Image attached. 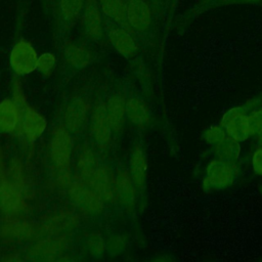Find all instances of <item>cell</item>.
<instances>
[{"instance_id": "obj_1", "label": "cell", "mask_w": 262, "mask_h": 262, "mask_svg": "<svg viewBox=\"0 0 262 262\" xmlns=\"http://www.w3.org/2000/svg\"><path fill=\"white\" fill-rule=\"evenodd\" d=\"M73 135L62 124L54 126L49 133L47 154L55 173L72 171L71 167L75 157Z\"/></svg>"}, {"instance_id": "obj_2", "label": "cell", "mask_w": 262, "mask_h": 262, "mask_svg": "<svg viewBox=\"0 0 262 262\" xmlns=\"http://www.w3.org/2000/svg\"><path fill=\"white\" fill-rule=\"evenodd\" d=\"M239 172L238 161H226L215 157L205 167L202 188L207 192L226 189L233 185Z\"/></svg>"}, {"instance_id": "obj_3", "label": "cell", "mask_w": 262, "mask_h": 262, "mask_svg": "<svg viewBox=\"0 0 262 262\" xmlns=\"http://www.w3.org/2000/svg\"><path fill=\"white\" fill-rule=\"evenodd\" d=\"M67 192L72 203L82 212L92 216L103 213L105 206L103 199L77 175L68 186Z\"/></svg>"}, {"instance_id": "obj_4", "label": "cell", "mask_w": 262, "mask_h": 262, "mask_svg": "<svg viewBox=\"0 0 262 262\" xmlns=\"http://www.w3.org/2000/svg\"><path fill=\"white\" fill-rule=\"evenodd\" d=\"M4 164L0 159V211L13 216L24 212L29 204L23 194V187L6 176Z\"/></svg>"}, {"instance_id": "obj_5", "label": "cell", "mask_w": 262, "mask_h": 262, "mask_svg": "<svg viewBox=\"0 0 262 262\" xmlns=\"http://www.w3.org/2000/svg\"><path fill=\"white\" fill-rule=\"evenodd\" d=\"M39 54L32 43L26 39H18L11 47L8 56L9 67L15 77H25L37 70Z\"/></svg>"}, {"instance_id": "obj_6", "label": "cell", "mask_w": 262, "mask_h": 262, "mask_svg": "<svg viewBox=\"0 0 262 262\" xmlns=\"http://www.w3.org/2000/svg\"><path fill=\"white\" fill-rule=\"evenodd\" d=\"M92 106L84 96L72 97L62 110V125L74 135L81 134L89 123Z\"/></svg>"}, {"instance_id": "obj_7", "label": "cell", "mask_w": 262, "mask_h": 262, "mask_svg": "<svg viewBox=\"0 0 262 262\" xmlns=\"http://www.w3.org/2000/svg\"><path fill=\"white\" fill-rule=\"evenodd\" d=\"M88 132L93 145L97 149L106 150L111 147L114 133L106 118L104 101H99L92 106L88 123Z\"/></svg>"}, {"instance_id": "obj_8", "label": "cell", "mask_w": 262, "mask_h": 262, "mask_svg": "<svg viewBox=\"0 0 262 262\" xmlns=\"http://www.w3.org/2000/svg\"><path fill=\"white\" fill-rule=\"evenodd\" d=\"M83 181L93 188L103 199L105 204L117 203L116 173L108 165L100 164Z\"/></svg>"}, {"instance_id": "obj_9", "label": "cell", "mask_w": 262, "mask_h": 262, "mask_svg": "<svg viewBox=\"0 0 262 262\" xmlns=\"http://www.w3.org/2000/svg\"><path fill=\"white\" fill-rule=\"evenodd\" d=\"M103 13L98 0H86L80 16V28L84 37L92 42L101 40L104 34Z\"/></svg>"}, {"instance_id": "obj_10", "label": "cell", "mask_w": 262, "mask_h": 262, "mask_svg": "<svg viewBox=\"0 0 262 262\" xmlns=\"http://www.w3.org/2000/svg\"><path fill=\"white\" fill-rule=\"evenodd\" d=\"M248 110L244 105H236L226 110L220 120V125L227 136L245 142L251 138L248 125Z\"/></svg>"}, {"instance_id": "obj_11", "label": "cell", "mask_w": 262, "mask_h": 262, "mask_svg": "<svg viewBox=\"0 0 262 262\" xmlns=\"http://www.w3.org/2000/svg\"><path fill=\"white\" fill-rule=\"evenodd\" d=\"M48 120L37 108L27 105L21 110V118L18 131L24 139L34 143L46 132Z\"/></svg>"}, {"instance_id": "obj_12", "label": "cell", "mask_w": 262, "mask_h": 262, "mask_svg": "<svg viewBox=\"0 0 262 262\" xmlns=\"http://www.w3.org/2000/svg\"><path fill=\"white\" fill-rule=\"evenodd\" d=\"M127 21L129 28L137 33L149 31L152 23V12L149 0H126Z\"/></svg>"}, {"instance_id": "obj_13", "label": "cell", "mask_w": 262, "mask_h": 262, "mask_svg": "<svg viewBox=\"0 0 262 262\" xmlns=\"http://www.w3.org/2000/svg\"><path fill=\"white\" fill-rule=\"evenodd\" d=\"M127 98L121 93H114L104 101L108 124L114 135H121L127 125Z\"/></svg>"}, {"instance_id": "obj_14", "label": "cell", "mask_w": 262, "mask_h": 262, "mask_svg": "<svg viewBox=\"0 0 262 262\" xmlns=\"http://www.w3.org/2000/svg\"><path fill=\"white\" fill-rule=\"evenodd\" d=\"M128 172L136 188L142 191L147 181L148 164L145 150L140 143H134L131 146L128 159Z\"/></svg>"}, {"instance_id": "obj_15", "label": "cell", "mask_w": 262, "mask_h": 262, "mask_svg": "<svg viewBox=\"0 0 262 262\" xmlns=\"http://www.w3.org/2000/svg\"><path fill=\"white\" fill-rule=\"evenodd\" d=\"M106 37L113 48L122 56L131 58L137 54L138 44L129 28L114 26L106 31Z\"/></svg>"}, {"instance_id": "obj_16", "label": "cell", "mask_w": 262, "mask_h": 262, "mask_svg": "<svg viewBox=\"0 0 262 262\" xmlns=\"http://www.w3.org/2000/svg\"><path fill=\"white\" fill-rule=\"evenodd\" d=\"M116 193L117 203L126 210H131L136 204L137 191L128 169L118 168L116 171Z\"/></svg>"}, {"instance_id": "obj_17", "label": "cell", "mask_w": 262, "mask_h": 262, "mask_svg": "<svg viewBox=\"0 0 262 262\" xmlns=\"http://www.w3.org/2000/svg\"><path fill=\"white\" fill-rule=\"evenodd\" d=\"M63 58L66 62L77 70L89 67L95 59V52L84 43L69 41L63 47Z\"/></svg>"}, {"instance_id": "obj_18", "label": "cell", "mask_w": 262, "mask_h": 262, "mask_svg": "<svg viewBox=\"0 0 262 262\" xmlns=\"http://www.w3.org/2000/svg\"><path fill=\"white\" fill-rule=\"evenodd\" d=\"M127 120L138 130H145L151 123V115L145 100L137 95H132L126 101Z\"/></svg>"}, {"instance_id": "obj_19", "label": "cell", "mask_w": 262, "mask_h": 262, "mask_svg": "<svg viewBox=\"0 0 262 262\" xmlns=\"http://www.w3.org/2000/svg\"><path fill=\"white\" fill-rule=\"evenodd\" d=\"M94 145L83 143L75 154V169L76 175L80 179H85L89 176L100 164L99 156Z\"/></svg>"}, {"instance_id": "obj_20", "label": "cell", "mask_w": 262, "mask_h": 262, "mask_svg": "<svg viewBox=\"0 0 262 262\" xmlns=\"http://www.w3.org/2000/svg\"><path fill=\"white\" fill-rule=\"evenodd\" d=\"M21 108L10 98L0 100V133L11 135L19 129Z\"/></svg>"}, {"instance_id": "obj_21", "label": "cell", "mask_w": 262, "mask_h": 262, "mask_svg": "<svg viewBox=\"0 0 262 262\" xmlns=\"http://www.w3.org/2000/svg\"><path fill=\"white\" fill-rule=\"evenodd\" d=\"M36 229V227L27 221L10 219L3 223L1 227V235L3 238L11 241L29 239L35 233Z\"/></svg>"}, {"instance_id": "obj_22", "label": "cell", "mask_w": 262, "mask_h": 262, "mask_svg": "<svg viewBox=\"0 0 262 262\" xmlns=\"http://www.w3.org/2000/svg\"><path fill=\"white\" fill-rule=\"evenodd\" d=\"M98 3L104 16L119 26L129 28L126 0H98Z\"/></svg>"}, {"instance_id": "obj_23", "label": "cell", "mask_w": 262, "mask_h": 262, "mask_svg": "<svg viewBox=\"0 0 262 262\" xmlns=\"http://www.w3.org/2000/svg\"><path fill=\"white\" fill-rule=\"evenodd\" d=\"M86 0H57V13L60 21L70 26L81 16Z\"/></svg>"}, {"instance_id": "obj_24", "label": "cell", "mask_w": 262, "mask_h": 262, "mask_svg": "<svg viewBox=\"0 0 262 262\" xmlns=\"http://www.w3.org/2000/svg\"><path fill=\"white\" fill-rule=\"evenodd\" d=\"M242 142L227 136L220 143L212 147L216 158L226 161H238L242 155Z\"/></svg>"}, {"instance_id": "obj_25", "label": "cell", "mask_w": 262, "mask_h": 262, "mask_svg": "<svg viewBox=\"0 0 262 262\" xmlns=\"http://www.w3.org/2000/svg\"><path fill=\"white\" fill-rule=\"evenodd\" d=\"M226 137H227V134L220 124L211 125L207 127L202 134L203 141L205 142V144H207L210 147H214Z\"/></svg>"}, {"instance_id": "obj_26", "label": "cell", "mask_w": 262, "mask_h": 262, "mask_svg": "<svg viewBox=\"0 0 262 262\" xmlns=\"http://www.w3.org/2000/svg\"><path fill=\"white\" fill-rule=\"evenodd\" d=\"M10 98L23 110L29 104L28 96L24 88V84L20 80V77H15L11 82L10 86Z\"/></svg>"}, {"instance_id": "obj_27", "label": "cell", "mask_w": 262, "mask_h": 262, "mask_svg": "<svg viewBox=\"0 0 262 262\" xmlns=\"http://www.w3.org/2000/svg\"><path fill=\"white\" fill-rule=\"evenodd\" d=\"M56 67V56L52 52H43L38 57L37 71L44 77L50 76Z\"/></svg>"}, {"instance_id": "obj_28", "label": "cell", "mask_w": 262, "mask_h": 262, "mask_svg": "<svg viewBox=\"0 0 262 262\" xmlns=\"http://www.w3.org/2000/svg\"><path fill=\"white\" fill-rule=\"evenodd\" d=\"M248 125L251 137H255L262 129V104L248 112Z\"/></svg>"}, {"instance_id": "obj_29", "label": "cell", "mask_w": 262, "mask_h": 262, "mask_svg": "<svg viewBox=\"0 0 262 262\" xmlns=\"http://www.w3.org/2000/svg\"><path fill=\"white\" fill-rule=\"evenodd\" d=\"M86 246H87V249H88L90 255H92V256L101 255V253H103L104 248H105V244H104L102 237L100 235H98L97 233H92L91 235L88 236V238L86 241Z\"/></svg>"}, {"instance_id": "obj_30", "label": "cell", "mask_w": 262, "mask_h": 262, "mask_svg": "<svg viewBox=\"0 0 262 262\" xmlns=\"http://www.w3.org/2000/svg\"><path fill=\"white\" fill-rule=\"evenodd\" d=\"M250 165L253 173L262 177V145L259 144L251 154Z\"/></svg>"}, {"instance_id": "obj_31", "label": "cell", "mask_w": 262, "mask_h": 262, "mask_svg": "<svg viewBox=\"0 0 262 262\" xmlns=\"http://www.w3.org/2000/svg\"><path fill=\"white\" fill-rule=\"evenodd\" d=\"M262 0H216L217 6H228V5H254L261 3Z\"/></svg>"}, {"instance_id": "obj_32", "label": "cell", "mask_w": 262, "mask_h": 262, "mask_svg": "<svg viewBox=\"0 0 262 262\" xmlns=\"http://www.w3.org/2000/svg\"><path fill=\"white\" fill-rule=\"evenodd\" d=\"M256 139H257V142H258V144H261L262 145V129L256 134Z\"/></svg>"}, {"instance_id": "obj_33", "label": "cell", "mask_w": 262, "mask_h": 262, "mask_svg": "<svg viewBox=\"0 0 262 262\" xmlns=\"http://www.w3.org/2000/svg\"><path fill=\"white\" fill-rule=\"evenodd\" d=\"M213 1L215 2L216 0H203V1H202V5H203V7H205V6L208 5L209 3H213Z\"/></svg>"}, {"instance_id": "obj_34", "label": "cell", "mask_w": 262, "mask_h": 262, "mask_svg": "<svg viewBox=\"0 0 262 262\" xmlns=\"http://www.w3.org/2000/svg\"><path fill=\"white\" fill-rule=\"evenodd\" d=\"M149 1H151V2H154V3H160L162 0H149Z\"/></svg>"}]
</instances>
